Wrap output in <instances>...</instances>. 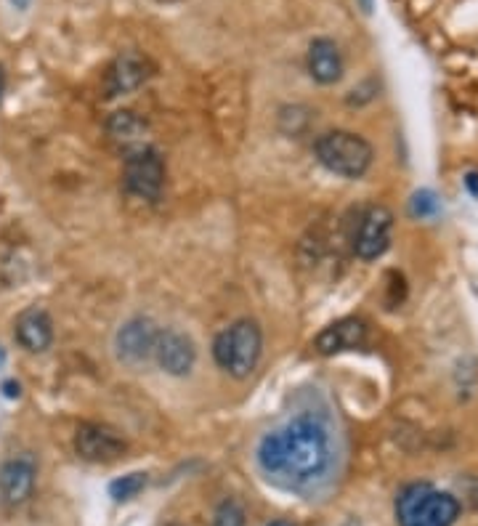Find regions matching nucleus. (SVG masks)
<instances>
[{
  "label": "nucleus",
  "instance_id": "f257e3e1",
  "mask_svg": "<svg viewBox=\"0 0 478 526\" xmlns=\"http://www.w3.org/2000/svg\"><path fill=\"white\" fill-rule=\"evenodd\" d=\"M258 465L282 489H311L330 473V431L317 418H295L258 444Z\"/></svg>",
  "mask_w": 478,
  "mask_h": 526
},
{
  "label": "nucleus",
  "instance_id": "f03ea898",
  "mask_svg": "<svg viewBox=\"0 0 478 526\" xmlns=\"http://www.w3.org/2000/svg\"><path fill=\"white\" fill-rule=\"evenodd\" d=\"M263 354V333L253 319H237L213 341L216 364L232 378H250Z\"/></svg>",
  "mask_w": 478,
  "mask_h": 526
},
{
  "label": "nucleus",
  "instance_id": "7ed1b4c3",
  "mask_svg": "<svg viewBox=\"0 0 478 526\" xmlns=\"http://www.w3.org/2000/svg\"><path fill=\"white\" fill-rule=\"evenodd\" d=\"M457 516H460L457 497L431 484H409L396 497L399 526H452Z\"/></svg>",
  "mask_w": 478,
  "mask_h": 526
},
{
  "label": "nucleus",
  "instance_id": "20e7f679",
  "mask_svg": "<svg viewBox=\"0 0 478 526\" xmlns=\"http://www.w3.org/2000/svg\"><path fill=\"white\" fill-rule=\"evenodd\" d=\"M314 155L330 173L340 178H362L370 171L372 152L370 141L351 131H327L314 144Z\"/></svg>",
  "mask_w": 478,
  "mask_h": 526
},
{
  "label": "nucleus",
  "instance_id": "39448f33",
  "mask_svg": "<svg viewBox=\"0 0 478 526\" xmlns=\"http://www.w3.org/2000/svg\"><path fill=\"white\" fill-rule=\"evenodd\" d=\"M123 184L131 197L155 202L165 186V163L160 152L147 144L128 149L123 163Z\"/></svg>",
  "mask_w": 478,
  "mask_h": 526
},
{
  "label": "nucleus",
  "instance_id": "423d86ee",
  "mask_svg": "<svg viewBox=\"0 0 478 526\" xmlns=\"http://www.w3.org/2000/svg\"><path fill=\"white\" fill-rule=\"evenodd\" d=\"M391 237H394V213L386 205H370L356 221L351 248L362 261H375L391 248Z\"/></svg>",
  "mask_w": 478,
  "mask_h": 526
},
{
  "label": "nucleus",
  "instance_id": "0eeeda50",
  "mask_svg": "<svg viewBox=\"0 0 478 526\" xmlns=\"http://www.w3.org/2000/svg\"><path fill=\"white\" fill-rule=\"evenodd\" d=\"M160 327L149 317H131L115 333V356L128 367H139L155 356Z\"/></svg>",
  "mask_w": 478,
  "mask_h": 526
},
{
  "label": "nucleus",
  "instance_id": "6e6552de",
  "mask_svg": "<svg viewBox=\"0 0 478 526\" xmlns=\"http://www.w3.org/2000/svg\"><path fill=\"white\" fill-rule=\"evenodd\" d=\"M152 62L139 51H123L115 62L107 67L104 75V96L115 99V96H128V93L139 91L149 78H152Z\"/></svg>",
  "mask_w": 478,
  "mask_h": 526
},
{
  "label": "nucleus",
  "instance_id": "1a4fd4ad",
  "mask_svg": "<svg viewBox=\"0 0 478 526\" xmlns=\"http://www.w3.org/2000/svg\"><path fill=\"white\" fill-rule=\"evenodd\" d=\"M125 439L104 423H83L75 431V452L88 463H115L125 455Z\"/></svg>",
  "mask_w": 478,
  "mask_h": 526
},
{
  "label": "nucleus",
  "instance_id": "9d476101",
  "mask_svg": "<svg viewBox=\"0 0 478 526\" xmlns=\"http://www.w3.org/2000/svg\"><path fill=\"white\" fill-rule=\"evenodd\" d=\"M152 359L160 364L162 372H168L173 378H186L197 362V346L181 330H160Z\"/></svg>",
  "mask_w": 478,
  "mask_h": 526
},
{
  "label": "nucleus",
  "instance_id": "9b49d317",
  "mask_svg": "<svg viewBox=\"0 0 478 526\" xmlns=\"http://www.w3.org/2000/svg\"><path fill=\"white\" fill-rule=\"evenodd\" d=\"M38 479V465L30 455L11 457L0 465V503L6 508H19L32 497Z\"/></svg>",
  "mask_w": 478,
  "mask_h": 526
},
{
  "label": "nucleus",
  "instance_id": "f8f14e48",
  "mask_svg": "<svg viewBox=\"0 0 478 526\" xmlns=\"http://www.w3.org/2000/svg\"><path fill=\"white\" fill-rule=\"evenodd\" d=\"M364 341H367V325L362 319L346 317L332 322L330 327H324L322 333L317 335V341H314V349L322 356H335L343 354V351L359 349V346H364Z\"/></svg>",
  "mask_w": 478,
  "mask_h": 526
},
{
  "label": "nucleus",
  "instance_id": "ddd939ff",
  "mask_svg": "<svg viewBox=\"0 0 478 526\" xmlns=\"http://www.w3.org/2000/svg\"><path fill=\"white\" fill-rule=\"evenodd\" d=\"M14 338L30 354H43V351L51 349V343H54V322L48 317V311L38 309V306L22 311L14 325Z\"/></svg>",
  "mask_w": 478,
  "mask_h": 526
},
{
  "label": "nucleus",
  "instance_id": "4468645a",
  "mask_svg": "<svg viewBox=\"0 0 478 526\" xmlns=\"http://www.w3.org/2000/svg\"><path fill=\"white\" fill-rule=\"evenodd\" d=\"M306 67H309V75L317 80L319 86H335L343 78V56H340L335 40H314L309 46V56H306Z\"/></svg>",
  "mask_w": 478,
  "mask_h": 526
},
{
  "label": "nucleus",
  "instance_id": "2eb2a0df",
  "mask_svg": "<svg viewBox=\"0 0 478 526\" xmlns=\"http://www.w3.org/2000/svg\"><path fill=\"white\" fill-rule=\"evenodd\" d=\"M107 133L109 139L120 141L125 147H139L141 136L147 133V123L136 112H131V109H120L115 115H109Z\"/></svg>",
  "mask_w": 478,
  "mask_h": 526
},
{
  "label": "nucleus",
  "instance_id": "dca6fc26",
  "mask_svg": "<svg viewBox=\"0 0 478 526\" xmlns=\"http://www.w3.org/2000/svg\"><path fill=\"white\" fill-rule=\"evenodd\" d=\"M147 481H149L147 473L133 471L128 473V476H123V479L112 481V484H109V495H112V500H117V503H128V500H133V497L144 492Z\"/></svg>",
  "mask_w": 478,
  "mask_h": 526
},
{
  "label": "nucleus",
  "instance_id": "f3484780",
  "mask_svg": "<svg viewBox=\"0 0 478 526\" xmlns=\"http://www.w3.org/2000/svg\"><path fill=\"white\" fill-rule=\"evenodd\" d=\"M210 526H245V511H242V505L232 497H226L221 503L216 505V511H213V519H210Z\"/></svg>",
  "mask_w": 478,
  "mask_h": 526
},
{
  "label": "nucleus",
  "instance_id": "a211bd4d",
  "mask_svg": "<svg viewBox=\"0 0 478 526\" xmlns=\"http://www.w3.org/2000/svg\"><path fill=\"white\" fill-rule=\"evenodd\" d=\"M436 210H439V200H436V194L428 192V189H423V192H417L415 197H412V213H415V216L431 218Z\"/></svg>",
  "mask_w": 478,
  "mask_h": 526
},
{
  "label": "nucleus",
  "instance_id": "6ab92c4d",
  "mask_svg": "<svg viewBox=\"0 0 478 526\" xmlns=\"http://www.w3.org/2000/svg\"><path fill=\"white\" fill-rule=\"evenodd\" d=\"M465 184H468V189H471L473 194H478V176L476 173H471V176L465 178Z\"/></svg>",
  "mask_w": 478,
  "mask_h": 526
},
{
  "label": "nucleus",
  "instance_id": "aec40b11",
  "mask_svg": "<svg viewBox=\"0 0 478 526\" xmlns=\"http://www.w3.org/2000/svg\"><path fill=\"white\" fill-rule=\"evenodd\" d=\"M3 391H6V396H19V383H6Z\"/></svg>",
  "mask_w": 478,
  "mask_h": 526
},
{
  "label": "nucleus",
  "instance_id": "412c9836",
  "mask_svg": "<svg viewBox=\"0 0 478 526\" xmlns=\"http://www.w3.org/2000/svg\"><path fill=\"white\" fill-rule=\"evenodd\" d=\"M3 93H6V72L0 67V101H3Z\"/></svg>",
  "mask_w": 478,
  "mask_h": 526
},
{
  "label": "nucleus",
  "instance_id": "4be33fe9",
  "mask_svg": "<svg viewBox=\"0 0 478 526\" xmlns=\"http://www.w3.org/2000/svg\"><path fill=\"white\" fill-rule=\"evenodd\" d=\"M359 6H362L364 14H370V11H372V0H359Z\"/></svg>",
  "mask_w": 478,
  "mask_h": 526
},
{
  "label": "nucleus",
  "instance_id": "5701e85b",
  "mask_svg": "<svg viewBox=\"0 0 478 526\" xmlns=\"http://www.w3.org/2000/svg\"><path fill=\"white\" fill-rule=\"evenodd\" d=\"M266 526H295V524H290V521H271V524Z\"/></svg>",
  "mask_w": 478,
  "mask_h": 526
},
{
  "label": "nucleus",
  "instance_id": "b1692460",
  "mask_svg": "<svg viewBox=\"0 0 478 526\" xmlns=\"http://www.w3.org/2000/svg\"><path fill=\"white\" fill-rule=\"evenodd\" d=\"M0 362H3V349H0Z\"/></svg>",
  "mask_w": 478,
  "mask_h": 526
}]
</instances>
